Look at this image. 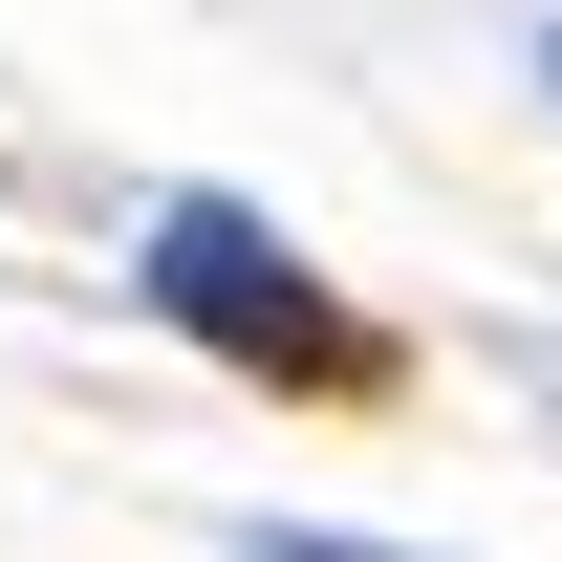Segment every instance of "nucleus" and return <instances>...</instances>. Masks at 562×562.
Masks as SVG:
<instances>
[{
  "instance_id": "nucleus-1",
  "label": "nucleus",
  "mask_w": 562,
  "mask_h": 562,
  "mask_svg": "<svg viewBox=\"0 0 562 562\" xmlns=\"http://www.w3.org/2000/svg\"><path fill=\"white\" fill-rule=\"evenodd\" d=\"M131 281H151V325H173V347L260 368V390H325V412L390 390V325L325 303V260H303L260 195H151V260H131Z\"/></svg>"
},
{
  "instance_id": "nucleus-2",
  "label": "nucleus",
  "mask_w": 562,
  "mask_h": 562,
  "mask_svg": "<svg viewBox=\"0 0 562 562\" xmlns=\"http://www.w3.org/2000/svg\"><path fill=\"white\" fill-rule=\"evenodd\" d=\"M238 562H412V541H347V519H260Z\"/></svg>"
},
{
  "instance_id": "nucleus-3",
  "label": "nucleus",
  "mask_w": 562,
  "mask_h": 562,
  "mask_svg": "<svg viewBox=\"0 0 562 562\" xmlns=\"http://www.w3.org/2000/svg\"><path fill=\"white\" fill-rule=\"evenodd\" d=\"M541 87H562V44H541Z\"/></svg>"
}]
</instances>
